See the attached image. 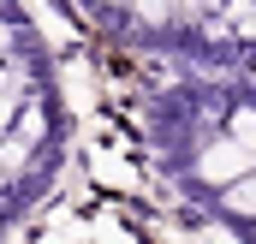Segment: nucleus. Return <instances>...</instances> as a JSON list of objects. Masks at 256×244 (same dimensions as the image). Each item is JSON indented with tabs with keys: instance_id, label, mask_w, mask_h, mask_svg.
Here are the masks:
<instances>
[{
	"instance_id": "1",
	"label": "nucleus",
	"mask_w": 256,
	"mask_h": 244,
	"mask_svg": "<svg viewBox=\"0 0 256 244\" xmlns=\"http://www.w3.org/2000/svg\"><path fill=\"white\" fill-rule=\"evenodd\" d=\"M244 167H250V149H244V143H214V149L202 155V173L220 179V184H238Z\"/></svg>"
},
{
	"instance_id": "2",
	"label": "nucleus",
	"mask_w": 256,
	"mask_h": 244,
	"mask_svg": "<svg viewBox=\"0 0 256 244\" xmlns=\"http://www.w3.org/2000/svg\"><path fill=\"white\" fill-rule=\"evenodd\" d=\"M226 202H232L238 214H256V173H244L238 184H226Z\"/></svg>"
}]
</instances>
